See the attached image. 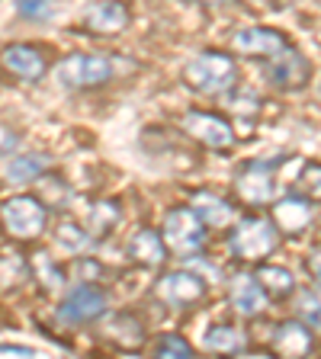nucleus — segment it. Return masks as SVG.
<instances>
[{
  "label": "nucleus",
  "instance_id": "obj_1",
  "mask_svg": "<svg viewBox=\"0 0 321 359\" xmlns=\"http://www.w3.org/2000/svg\"><path fill=\"white\" fill-rule=\"evenodd\" d=\"M183 83L202 97H225L238 87V61L228 52L206 48L183 65Z\"/></svg>",
  "mask_w": 321,
  "mask_h": 359
},
{
  "label": "nucleus",
  "instance_id": "obj_2",
  "mask_svg": "<svg viewBox=\"0 0 321 359\" xmlns=\"http://www.w3.org/2000/svg\"><path fill=\"white\" fill-rule=\"evenodd\" d=\"M228 228H232V231H228V254L238 263H247V266L263 263L280 247L277 224L270 222V218L257 215V212L235 218Z\"/></svg>",
  "mask_w": 321,
  "mask_h": 359
},
{
  "label": "nucleus",
  "instance_id": "obj_3",
  "mask_svg": "<svg viewBox=\"0 0 321 359\" xmlns=\"http://www.w3.org/2000/svg\"><path fill=\"white\" fill-rule=\"evenodd\" d=\"M0 224L13 241L30 244V241L42 238L45 228H48V209L36 196H10L7 202H0Z\"/></svg>",
  "mask_w": 321,
  "mask_h": 359
},
{
  "label": "nucleus",
  "instance_id": "obj_4",
  "mask_svg": "<svg viewBox=\"0 0 321 359\" xmlns=\"http://www.w3.org/2000/svg\"><path fill=\"white\" fill-rule=\"evenodd\" d=\"M110 311V295L106 289H100L97 283H74L67 285L61 305L55 308V318H58L65 327H84V324H97L100 318H106Z\"/></svg>",
  "mask_w": 321,
  "mask_h": 359
},
{
  "label": "nucleus",
  "instance_id": "obj_5",
  "mask_svg": "<svg viewBox=\"0 0 321 359\" xmlns=\"http://www.w3.org/2000/svg\"><path fill=\"white\" fill-rule=\"evenodd\" d=\"M209 295V285L199 273H193L190 266H180V269H167L161 273L155 283V299L161 305H167L171 311H193L206 302Z\"/></svg>",
  "mask_w": 321,
  "mask_h": 359
},
{
  "label": "nucleus",
  "instance_id": "obj_6",
  "mask_svg": "<svg viewBox=\"0 0 321 359\" xmlns=\"http://www.w3.org/2000/svg\"><path fill=\"white\" fill-rule=\"evenodd\" d=\"M55 81L65 90H97L112 81V61L106 55L71 52L55 65Z\"/></svg>",
  "mask_w": 321,
  "mask_h": 359
},
{
  "label": "nucleus",
  "instance_id": "obj_7",
  "mask_svg": "<svg viewBox=\"0 0 321 359\" xmlns=\"http://www.w3.org/2000/svg\"><path fill=\"white\" fill-rule=\"evenodd\" d=\"M161 234H164V244L171 254L190 257V254H199L206 247L209 228L202 224V218L190 205H173L164 215V222H161Z\"/></svg>",
  "mask_w": 321,
  "mask_h": 359
},
{
  "label": "nucleus",
  "instance_id": "obj_8",
  "mask_svg": "<svg viewBox=\"0 0 321 359\" xmlns=\"http://www.w3.org/2000/svg\"><path fill=\"white\" fill-rule=\"evenodd\" d=\"M232 193L247 209H263L277 199V177L270 161H244L232 177Z\"/></svg>",
  "mask_w": 321,
  "mask_h": 359
},
{
  "label": "nucleus",
  "instance_id": "obj_9",
  "mask_svg": "<svg viewBox=\"0 0 321 359\" xmlns=\"http://www.w3.org/2000/svg\"><path fill=\"white\" fill-rule=\"evenodd\" d=\"M180 128L193 138L196 144L212 151H228L238 135H235V126L218 112H206V109H187L180 116Z\"/></svg>",
  "mask_w": 321,
  "mask_h": 359
},
{
  "label": "nucleus",
  "instance_id": "obj_10",
  "mask_svg": "<svg viewBox=\"0 0 321 359\" xmlns=\"http://www.w3.org/2000/svg\"><path fill=\"white\" fill-rule=\"evenodd\" d=\"M0 67L20 83H42L48 74V58L30 42H10L0 48Z\"/></svg>",
  "mask_w": 321,
  "mask_h": 359
},
{
  "label": "nucleus",
  "instance_id": "obj_11",
  "mask_svg": "<svg viewBox=\"0 0 321 359\" xmlns=\"http://www.w3.org/2000/svg\"><path fill=\"white\" fill-rule=\"evenodd\" d=\"M232 48L238 55H244V58L270 61L289 48V39L280 29H273V26H244V29H238L232 36Z\"/></svg>",
  "mask_w": 321,
  "mask_h": 359
},
{
  "label": "nucleus",
  "instance_id": "obj_12",
  "mask_svg": "<svg viewBox=\"0 0 321 359\" xmlns=\"http://www.w3.org/2000/svg\"><path fill=\"white\" fill-rule=\"evenodd\" d=\"M270 222L277 224L280 238H299L315 222V202L308 196H283L270 202Z\"/></svg>",
  "mask_w": 321,
  "mask_h": 359
},
{
  "label": "nucleus",
  "instance_id": "obj_13",
  "mask_svg": "<svg viewBox=\"0 0 321 359\" xmlns=\"http://www.w3.org/2000/svg\"><path fill=\"white\" fill-rule=\"evenodd\" d=\"M129 22H132V10H129L126 0H97L84 13V29L90 36H103V39L126 32Z\"/></svg>",
  "mask_w": 321,
  "mask_h": 359
},
{
  "label": "nucleus",
  "instance_id": "obj_14",
  "mask_svg": "<svg viewBox=\"0 0 321 359\" xmlns=\"http://www.w3.org/2000/svg\"><path fill=\"white\" fill-rule=\"evenodd\" d=\"M267 81L277 90H302L312 81V61L299 48H286L283 55L267 61Z\"/></svg>",
  "mask_w": 321,
  "mask_h": 359
},
{
  "label": "nucleus",
  "instance_id": "obj_15",
  "mask_svg": "<svg viewBox=\"0 0 321 359\" xmlns=\"http://www.w3.org/2000/svg\"><path fill=\"white\" fill-rule=\"evenodd\" d=\"M126 257L142 269H161L171 257L164 244V234L155 231V228H135L126 241Z\"/></svg>",
  "mask_w": 321,
  "mask_h": 359
},
{
  "label": "nucleus",
  "instance_id": "obj_16",
  "mask_svg": "<svg viewBox=\"0 0 321 359\" xmlns=\"http://www.w3.org/2000/svg\"><path fill=\"white\" fill-rule=\"evenodd\" d=\"M315 330L306 321L292 318V321H280L270 334V350L280 356H312L315 353Z\"/></svg>",
  "mask_w": 321,
  "mask_h": 359
},
{
  "label": "nucleus",
  "instance_id": "obj_17",
  "mask_svg": "<svg viewBox=\"0 0 321 359\" xmlns=\"http://www.w3.org/2000/svg\"><path fill=\"white\" fill-rule=\"evenodd\" d=\"M228 302H232L235 314H241V318H261L267 311L270 299L254 273H235L232 283H228Z\"/></svg>",
  "mask_w": 321,
  "mask_h": 359
},
{
  "label": "nucleus",
  "instance_id": "obj_18",
  "mask_svg": "<svg viewBox=\"0 0 321 359\" xmlns=\"http://www.w3.org/2000/svg\"><path fill=\"white\" fill-rule=\"evenodd\" d=\"M190 209L202 218L206 228H228V224L238 218L235 215V202L212 193V189H196V193L190 196Z\"/></svg>",
  "mask_w": 321,
  "mask_h": 359
},
{
  "label": "nucleus",
  "instance_id": "obj_19",
  "mask_svg": "<svg viewBox=\"0 0 321 359\" xmlns=\"http://www.w3.org/2000/svg\"><path fill=\"white\" fill-rule=\"evenodd\" d=\"M103 337L110 340L112 346H119V350H142L145 340H148V334H145V324L135 318V314L129 311H119L112 314L110 321H106L103 327Z\"/></svg>",
  "mask_w": 321,
  "mask_h": 359
},
{
  "label": "nucleus",
  "instance_id": "obj_20",
  "mask_svg": "<svg viewBox=\"0 0 321 359\" xmlns=\"http://www.w3.org/2000/svg\"><path fill=\"white\" fill-rule=\"evenodd\" d=\"M48 167H52V157L48 154H39V151H22V154L10 157L7 170H4V177H7V183H13V187H26V183H39V180L48 173Z\"/></svg>",
  "mask_w": 321,
  "mask_h": 359
},
{
  "label": "nucleus",
  "instance_id": "obj_21",
  "mask_svg": "<svg viewBox=\"0 0 321 359\" xmlns=\"http://www.w3.org/2000/svg\"><path fill=\"white\" fill-rule=\"evenodd\" d=\"M202 346L209 353H228V356H241L247 353V337L235 324H212L202 330Z\"/></svg>",
  "mask_w": 321,
  "mask_h": 359
},
{
  "label": "nucleus",
  "instance_id": "obj_22",
  "mask_svg": "<svg viewBox=\"0 0 321 359\" xmlns=\"http://www.w3.org/2000/svg\"><path fill=\"white\" fill-rule=\"evenodd\" d=\"M257 283L263 285L267 299H292L296 295V276H292L286 266H277V263H257Z\"/></svg>",
  "mask_w": 321,
  "mask_h": 359
},
{
  "label": "nucleus",
  "instance_id": "obj_23",
  "mask_svg": "<svg viewBox=\"0 0 321 359\" xmlns=\"http://www.w3.org/2000/svg\"><path fill=\"white\" fill-rule=\"evenodd\" d=\"M30 276L39 279L45 292H61L67 285L65 266H61V263H55L48 250H36V254L30 257Z\"/></svg>",
  "mask_w": 321,
  "mask_h": 359
},
{
  "label": "nucleus",
  "instance_id": "obj_24",
  "mask_svg": "<svg viewBox=\"0 0 321 359\" xmlns=\"http://www.w3.org/2000/svg\"><path fill=\"white\" fill-rule=\"evenodd\" d=\"M119 218H122V212H119V205L112 199H100V202H93L90 205V215H87V231L93 234L97 241H103V238H110L116 228H119Z\"/></svg>",
  "mask_w": 321,
  "mask_h": 359
},
{
  "label": "nucleus",
  "instance_id": "obj_25",
  "mask_svg": "<svg viewBox=\"0 0 321 359\" xmlns=\"http://www.w3.org/2000/svg\"><path fill=\"white\" fill-rule=\"evenodd\" d=\"M55 244L58 247H65V250H71V254H87L90 247L97 244V238L84 228V224H77V222H61L58 228H55Z\"/></svg>",
  "mask_w": 321,
  "mask_h": 359
},
{
  "label": "nucleus",
  "instance_id": "obj_26",
  "mask_svg": "<svg viewBox=\"0 0 321 359\" xmlns=\"http://www.w3.org/2000/svg\"><path fill=\"white\" fill-rule=\"evenodd\" d=\"M296 318L306 321L315 334H321V289H302L296 292Z\"/></svg>",
  "mask_w": 321,
  "mask_h": 359
},
{
  "label": "nucleus",
  "instance_id": "obj_27",
  "mask_svg": "<svg viewBox=\"0 0 321 359\" xmlns=\"http://www.w3.org/2000/svg\"><path fill=\"white\" fill-rule=\"evenodd\" d=\"M155 356H161V359H190V356H196V346L190 344L187 337L167 330V334H161L155 340Z\"/></svg>",
  "mask_w": 321,
  "mask_h": 359
},
{
  "label": "nucleus",
  "instance_id": "obj_28",
  "mask_svg": "<svg viewBox=\"0 0 321 359\" xmlns=\"http://www.w3.org/2000/svg\"><path fill=\"white\" fill-rule=\"evenodd\" d=\"M13 10L26 22H48L55 16V0H13Z\"/></svg>",
  "mask_w": 321,
  "mask_h": 359
},
{
  "label": "nucleus",
  "instance_id": "obj_29",
  "mask_svg": "<svg viewBox=\"0 0 321 359\" xmlns=\"http://www.w3.org/2000/svg\"><path fill=\"white\" fill-rule=\"evenodd\" d=\"M299 189L312 202H321V164H306L299 173Z\"/></svg>",
  "mask_w": 321,
  "mask_h": 359
},
{
  "label": "nucleus",
  "instance_id": "obj_30",
  "mask_svg": "<svg viewBox=\"0 0 321 359\" xmlns=\"http://www.w3.org/2000/svg\"><path fill=\"white\" fill-rule=\"evenodd\" d=\"M306 269H308V273H312L315 285H318V289H321V244L308 250V257H306Z\"/></svg>",
  "mask_w": 321,
  "mask_h": 359
},
{
  "label": "nucleus",
  "instance_id": "obj_31",
  "mask_svg": "<svg viewBox=\"0 0 321 359\" xmlns=\"http://www.w3.org/2000/svg\"><path fill=\"white\" fill-rule=\"evenodd\" d=\"M0 353H16V356H36L32 346H22V344H0Z\"/></svg>",
  "mask_w": 321,
  "mask_h": 359
},
{
  "label": "nucleus",
  "instance_id": "obj_32",
  "mask_svg": "<svg viewBox=\"0 0 321 359\" xmlns=\"http://www.w3.org/2000/svg\"><path fill=\"white\" fill-rule=\"evenodd\" d=\"M199 4H206V7H216V4H232V0H199Z\"/></svg>",
  "mask_w": 321,
  "mask_h": 359
}]
</instances>
